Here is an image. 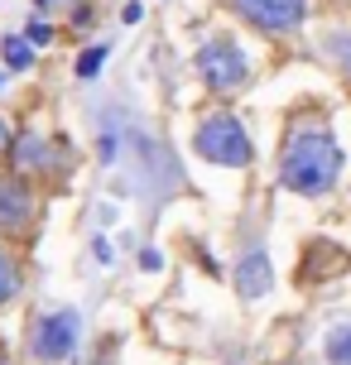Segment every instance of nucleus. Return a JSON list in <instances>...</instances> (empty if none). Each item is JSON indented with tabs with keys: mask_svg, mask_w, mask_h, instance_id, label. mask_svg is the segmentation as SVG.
I'll list each match as a JSON object with an SVG mask.
<instances>
[{
	"mask_svg": "<svg viewBox=\"0 0 351 365\" xmlns=\"http://www.w3.org/2000/svg\"><path fill=\"white\" fill-rule=\"evenodd\" d=\"M77 331H82V317L73 308H58V312H44L29 331V351L39 361H68L77 351Z\"/></svg>",
	"mask_w": 351,
	"mask_h": 365,
	"instance_id": "obj_3",
	"label": "nucleus"
},
{
	"mask_svg": "<svg viewBox=\"0 0 351 365\" xmlns=\"http://www.w3.org/2000/svg\"><path fill=\"white\" fill-rule=\"evenodd\" d=\"M15 293H19V269H15V259H10V250H0V308H5Z\"/></svg>",
	"mask_w": 351,
	"mask_h": 365,
	"instance_id": "obj_10",
	"label": "nucleus"
},
{
	"mask_svg": "<svg viewBox=\"0 0 351 365\" xmlns=\"http://www.w3.org/2000/svg\"><path fill=\"white\" fill-rule=\"evenodd\" d=\"M34 221V192L15 178H0V231H24Z\"/></svg>",
	"mask_w": 351,
	"mask_h": 365,
	"instance_id": "obj_6",
	"label": "nucleus"
},
{
	"mask_svg": "<svg viewBox=\"0 0 351 365\" xmlns=\"http://www.w3.org/2000/svg\"><path fill=\"white\" fill-rule=\"evenodd\" d=\"M198 73L207 77V87H217V91H236V87H245L250 68H245V53H240L236 43L217 38V43H207L203 53H198Z\"/></svg>",
	"mask_w": 351,
	"mask_h": 365,
	"instance_id": "obj_4",
	"label": "nucleus"
},
{
	"mask_svg": "<svg viewBox=\"0 0 351 365\" xmlns=\"http://www.w3.org/2000/svg\"><path fill=\"white\" fill-rule=\"evenodd\" d=\"M270 284H275V274H270V255H265V250H250V255L236 264V289H240V298H265V293H270Z\"/></svg>",
	"mask_w": 351,
	"mask_h": 365,
	"instance_id": "obj_7",
	"label": "nucleus"
},
{
	"mask_svg": "<svg viewBox=\"0 0 351 365\" xmlns=\"http://www.w3.org/2000/svg\"><path fill=\"white\" fill-rule=\"evenodd\" d=\"M231 5H236V15H245L260 29H294L308 15L303 0H231Z\"/></svg>",
	"mask_w": 351,
	"mask_h": 365,
	"instance_id": "obj_5",
	"label": "nucleus"
},
{
	"mask_svg": "<svg viewBox=\"0 0 351 365\" xmlns=\"http://www.w3.org/2000/svg\"><path fill=\"white\" fill-rule=\"evenodd\" d=\"M0 82H5V77H0Z\"/></svg>",
	"mask_w": 351,
	"mask_h": 365,
	"instance_id": "obj_18",
	"label": "nucleus"
},
{
	"mask_svg": "<svg viewBox=\"0 0 351 365\" xmlns=\"http://www.w3.org/2000/svg\"><path fill=\"white\" fill-rule=\"evenodd\" d=\"M327 361L332 365H351V322L327 331Z\"/></svg>",
	"mask_w": 351,
	"mask_h": 365,
	"instance_id": "obj_9",
	"label": "nucleus"
},
{
	"mask_svg": "<svg viewBox=\"0 0 351 365\" xmlns=\"http://www.w3.org/2000/svg\"><path fill=\"white\" fill-rule=\"evenodd\" d=\"M342 63H347V73H351V34L342 38Z\"/></svg>",
	"mask_w": 351,
	"mask_h": 365,
	"instance_id": "obj_15",
	"label": "nucleus"
},
{
	"mask_svg": "<svg viewBox=\"0 0 351 365\" xmlns=\"http://www.w3.org/2000/svg\"><path fill=\"white\" fill-rule=\"evenodd\" d=\"M0 365H10V361H5V356H0Z\"/></svg>",
	"mask_w": 351,
	"mask_h": 365,
	"instance_id": "obj_17",
	"label": "nucleus"
},
{
	"mask_svg": "<svg viewBox=\"0 0 351 365\" xmlns=\"http://www.w3.org/2000/svg\"><path fill=\"white\" fill-rule=\"evenodd\" d=\"M49 38H54L49 24H29V43H49Z\"/></svg>",
	"mask_w": 351,
	"mask_h": 365,
	"instance_id": "obj_13",
	"label": "nucleus"
},
{
	"mask_svg": "<svg viewBox=\"0 0 351 365\" xmlns=\"http://www.w3.org/2000/svg\"><path fill=\"white\" fill-rule=\"evenodd\" d=\"M10 145V130H5V120H0V149Z\"/></svg>",
	"mask_w": 351,
	"mask_h": 365,
	"instance_id": "obj_16",
	"label": "nucleus"
},
{
	"mask_svg": "<svg viewBox=\"0 0 351 365\" xmlns=\"http://www.w3.org/2000/svg\"><path fill=\"white\" fill-rule=\"evenodd\" d=\"M140 264H145V269H159L164 259H159V250H140Z\"/></svg>",
	"mask_w": 351,
	"mask_h": 365,
	"instance_id": "obj_14",
	"label": "nucleus"
},
{
	"mask_svg": "<svg viewBox=\"0 0 351 365\" xmlns=\"http://www.w3.org/2000/svg\"><path fill=\"white\" fill-rule=\"evenodd\" d=\"M15 164L19 168H44V164H49V145L34 140V135H24V140L15 145Z\"/></svg>",
	"mask_w": 351,
	"mask_h": 365,
	"instance_id": "obj_8",
	"label": "nucleus"
},
{
	"mask_svg": "<svg viewBox=\"0 0 351 365\" xmlns=\"http://www.w3.org/2000/svg\"><path fill=\"white\" fill-rule=\"evenodd\" d=\"M101 63H106V48L96 43V48H87V53L77 58V77H87V82H92V77L101 73Z\"/></svg>",
	"mask_w": 351,
	"mask_h": 365,
	"instance_id": "obj_12",
	"label": "nucleus"
},
{
	"mask_svg": "<svg viewBox=\"0 0 351 365\" xmlns=\"http://www.w3.org/2000/svg\"><path fill=\"white\" fill-rule=\"evenodd\" d=\"M29 58H34V43L29 38H5V63L10 68H29Z\"/></svg>",
	"mask_w": 351,
	"mask_h": 365,
	"instance_id": "obj_11",
	"label": "nucleus"
},
{
	"mask_svg": "<svg viewBox=\"0 0 351 365\" xmlns=\"http://www.w3.org/2000/svg\"><path fill=\"white\" fill-rule=\"evenodd\" d=\"M193 149L203 154L207 164H222V168H245L250 164V140H245V130H240L236 115H207L203 125H198V140Z\"/></svg>",
	"mask_w": 351,
	"mask_h": 365,
	"instance_id": "obj_2",
	"label": "nucleus"
},
{
	"mask_svg": "<svg viewBox=\"0 0 351 365\" xmlns=\"http://www.w3.org/2000/svg\"><path fill=\"white\" fill-rule=\"evenodd\" d=\"M337 173H342V149H337V140L327 130H303V135H294L289 149H284V164H279L284 187L308 192V197L327 192L337 182Z\"/></svg>",
	"mask_w": 351,
	"mask_h": 365,
	"instance_id": "obj_1",
	"label": "nucleus"
}]
</instances>
